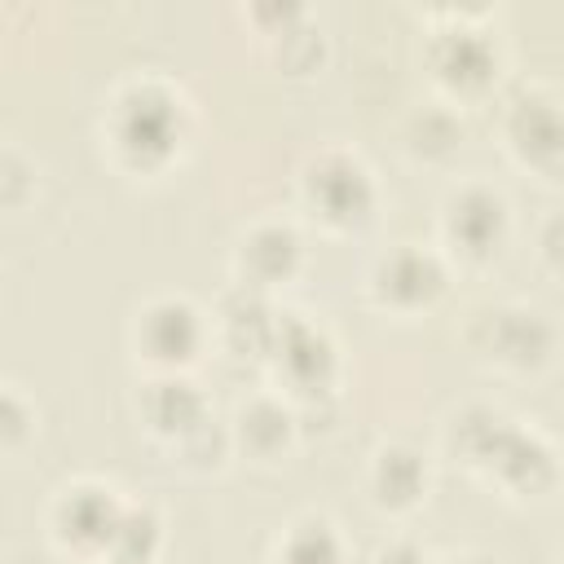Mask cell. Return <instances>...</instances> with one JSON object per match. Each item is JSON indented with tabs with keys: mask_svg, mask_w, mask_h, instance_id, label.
Returning a JSON list of instances; mask_svg holds the SVG:
<instances>
[{
	"mask_svg": "<svg viewBox=\"0 0 564 564\" xmlns=\"http://www.w3.org/2000/svg\"><path fill=\"white\" fill-rule=\"evenodd\" d=\"M507 150L538 176H564V101L546 88H520L502 110Z\"/></svg>",
	"mask_w": 564,
	"mask_h": 564,
	"instance_id": "cell-11",
	"label": "cell"
},
{
	"mask_svg": "<svg viewBox=\"0 0 564 564\" xmlns=\"http://www.w3.org/2000/svg\"><path fill=\"white\" fill-rule=\"evenodd\" d=\"M229 432H234V449L260 458V463H273L291 449V441L300 436V414H295V401L282 397V392H256L247 397L234 419H229Z\"/></svg>",
	"mask_w": 564,
	"mask_h": 564,
	"instance_id": "cell-16",
	"label": "cell"
},
{
	"mask_svg": "<svg viewBox=\"0 0 564 564\" xmlns=\"http://www.w3.org/2000/svg\"><path fill=\"white\" fill-rule=\"evenodd\" d=\"M538 260L551 273H564V207L542 216V225H538Z\"/></svg>",
	"mask_w": 564,
	"mask_h": 564,
	"instance_id": "cell-23",
	"label": "cell"
},
{
	"mask_svg": "<svg viewBox=\"0 0 564 564\" xmlns=\"http://www.w3.org/2000/svg\"><path fill=\"white\" fill-rule=\"evenodd\" d=\"M123 498L115 485L106 480H70L66 489H57L53 507H48V533L66 555L79 560H106V546L119 529L123 516Z\"/></svg>",
	"mask_w": 564,
	"mask_h": 564,
	"instance_id": "cell-9",
	"label": "cell"
},
{
	"mask_svg": "<svg viewBox=\"0 0 564 564\" xmlns=\"http://www.w3.org/2000/svg\"><path fill=\"white\" fill-rule=\"evenodd\" d=\"M31 423H35V405L9 383L4 397H0V441H4V449H13L31 432Z\"/></svg>",
	"mask_w": 564,
	"mask_h": 564,
	"instance_id": "cell-22",
	"label": "cell"
},
{
	"mask_svg": "<svg viewBox=\"0 0 564 564\" xmlns=\"http://www.w3.org/2000/svg\"><path fill=\"white\" fill-rule=\"evenodd\" d=\"M269 366L278 375V392L291 397L295 405L335 397V379H339L335 339L317 322H308L300 313H282L278 335H273Z\"/></svg>",
	"mask_w": 564,
	"mask_h": 564,
	"instance_id": "cell-7",
	"label": "cell"
},
{
	"mask_svg": "<svg viewBox=\"0 0 564 564\" xmlns=\"http://www.w3.org/2000/svg\"><path fill=\"white\" fill-rule=\"evenodd\" d=\"M427 485H432V467L427 458L405 445V441H388L370 454V467H366V489H370V502L388 516H405L414 511L423 498H427Z\"/></svg>",
	"mask_w": 564,
	"mask_h": 564,
	"instance_id": "cell-15",
	"label": "cell"
},
{
	"mask_svg": "<svg viewBox=\"0 0 564 564\" xmlns=\"http://www.w3.org/2000/svg\"><path fill=\"white\" fill-rule=\"evenodd\" d=\"M445 291H449V260H445V251L419 247V242L388 247L383 256H375V264L366 273L370 304L379 313H392V317L432 313Z\"/></svg>",
	"mask_w": 564,
	"mask_h": 564,
	"instance_id": "cell-5",
	"label": "cell"
},
{
	"mask_svg": "<svg viewBox=\"0 0 564 564\" xmlns=\"http://www.w3.org/2000/svg\"><path fill=\"white\" fill-rule=\"evenodd\" d=\"M269 53H273V62H278L286 75H308V70L322 66V57H326V40H322V31H317L308 18H300L295 26L269 35Z\"/></svg>",
	"mask_w": 564,
	"mask_h": 564,
	"instance_id": "cell-20",
	"label": "cell"
},
{
	"mask_svg": "<svg viewBox=\"0 0 564 564\" xmlns=\"http://www.w3.org/2000/svg\"><path fill=\"white\" fill-rule=\"evenodd\" d=\"M445 445L511 498H538L560 480L551 441L494 405H463L445 427Z\"/></svg>",
	"mask_w": 564,
	"mask_h": 564,
	"instance_id": "cell-1",
	"label": "cell"
},
{
	"mask_svg": "<svg viewBox=\"0 0 564 564\" xmlns=\"http://www.w3.org/2000/svg\"><path fill=\"white\" fill-rule=\"evenodd\" d=\"M441 564H494V560H480V555H449V560H441Z\"/></svg>",
	"mask_w": 564,
	"mask_h": 564,
	"instance_id": "cell-25",
	"label": "cell"
},
{
	"mask_svg": "<svg viewBox=\"0 0 564 564\" xmlns=\"http://www.w3.org/2000/svg\"><path fill=\"white\" fill-rule=\"evenodd\" d=\"M467 348L511 375H533L555 361L560 330L542 308L529 304H489L467 326Z\"/></svg>",
	"mask_w": 564,
	"mask_h": 564,
	"instance_id": "cell-4",
	"label": "cell"
},
{
	"mask_svg": "<svg viewBox=\"0 0 564 564\" xmlns=\"http://www.w3.org/2000/svg\"><path fill=\"white\" fill-rule=\"evenodd\" d=\"M401 141L414 159L423 163H445L449 154H458L463 145V119L445 106V101H427V106H414L401 123Z\"/></svg>",
	"mask_w": 564,
	"mask_h": 564,
	"instance_id": "cell-17",
	"label": "cell"
},
{
	"mask_svg": "<svg viewBox=\"0 0 564 564\" xmlns=\"http://www.w3.org/2000/svg\"><path fill=\"white\" fill-rule=\"evenodd\" d=\"M137 410H141L145 432L159 436L167 449L212 419V405H207L203 388L189 375H154V379H145L141 397H137Z\"/></svg>",
	"mask_w": 564,
	"mask_h": 564,
	"instance_id": "cell-14",
	"label": "cell"
},
{
	"mask_svg": "<svg viewBox=\"0 0 564 564\" xmlns=\"http://www.w3.org/2000/svg\"><path fill=\"white\" fill-rule=\"evenodd\" d=\"M163 551V516L150 502H128L106 546V564H154Z\"/></svg>",
	"mask_w": 564,
	"mask_h": 564,
	"instance_id": "cell-19",
	"label": "cell"
},
{
	"mask_svg": "<svg viewBox=\"0 0 564 564\" xmlns=\"http://www.w3.org/2000/svg\"><path fill=\"white\" fill-rule=\"evenodd\" d=\"M273 564H344V538L326 516H300L278 533Z\"/></svg>",
	"mask_w": 564,
	"mask_h": 564,
	"instance_id": "cell-18",
	"label": "cell"
},
{
	"mask_svg": "<svg viewBox=\"0 0 564 564\" xmlns=\"http://www.w3.org/2000/svg\"><path fill=\"white\" fill-rule=\"evenodd\" d=\"M229 449H234V432H229V423H220L212 414L203 427H194L185 441L172 445V458L181 467H189V471H216L229 458Z\"/></svg>",
	"mask_w": 564,
	"mask_h": 564,
	"instance_id": "cell-21",
	"label": "cell"
},
{
	"mask_svg": "<svg viewBox=\"0 0 564 564\" xmlns=\"http://www.w3.org/2000/svg\"><path fill=\"white\" fill-rule=\"evenodd\" d=\"M212 339V322L185 295H154L132 322V348L154 375H185Z\"/></svg>",
	"mask_w": 564,
	"mask_h": 564,
	"instance_id": "cell-6",
	"label": "cell"
},
{
	"mask_svg": "<svg viewBox=\"0 0 564 564\" xmlns=\"http://www.w3.org/2000/svg\"><path fill=\"white\" fill-rule=\"evenodd\" d=\"M427 70L445 93L476 97L498 79V44L485 26H476L463 13H445V26L427 40Z\"/></svg>",
	"mask_w": 564,
	"mask_h": 564,
	"instance_id": "cell-10",
	"label": "cell"
},
{
	"mask_svg": "<svg viewBox=\"0 0 564 564\" xmlns=\"http://www.w3.org/2000/svg\"><path fill=\"white\" fill-rule=\"evenodd\" d=\"M370 564H432L410 538H392V542H383L379 551H375V560Z\"/></svg>",
	"mask_w": 564,
	"mask_h": 564,
	"instance_id": "cell-24",
	"label": "cell"
},
{
	"mask_svg": "<svg viewBox=\"0 0 564 564\" xmlns=\"http://www.w3.org/2000/svg\"><path fill=\"white\" fill-rule=\"evenodd\" d=\"M101 137L119 167L150 176V172L167 167L185 141V101L172 84H163L154 75L128 79L115 88V97L106 106Z\"/></svg>",
	"mask_w": 564,
	"mask_h": 564,
	"instance_id": "cell-2",
	"label": "cell"
},
{
	"mask_svg": "<svg viewBox=\"0 0 564 564\" xmlns=\"http://www.w3.org/2000/svg\"><path fill=\"white\" fill-rule=\"evenodd\" d=\"M304 264V238L295 234V225L286 220H256L238 247H234V273L242 286H256V291H273V286H286Z\"/></svg>",
	"mask_w": 564,
	"mask_h": 564,
	"instance_id": "cell-12",
	"label": "cell"
},
{
	"mask_svg": "<svg viewBox=\"0 0 564 564\" xmlns=\"http://www.w3.org/2000/svg\"><path fill=\"white\" fill-rule=\"evenodd\" d=\"M300 203L326 234H361L375 220L379 185L361 154L326 145L300 167Z\"/></svg>",
	"mask_w": 564,
	"mask_h": 564,
	"instance_id": "cell-3",
	"label": "cell"
},
{
	"mask_svg": "<svg viewBox=\"0 0 564 564\" xmlns=\"http://www.w3.org/2000/svg\"><path fill=\"white\" fill-rule=\"evenodd\" d=\"M282 313L273 308V300L256 286L234 282L212 317V335L234 352V357H251V361H269L273 352V335H278Z\"/></svg>",
	"mask_w": 564,
	"mask_h": 564,
	"instance_id": "cell-13",
	"label": "cell"
},
{
	"mask_svg": "<svg viewBox=\"0 0 564 564\" xmlns=\"http://www.w3.org/2000/svg\"><path fill=\"white\" fill-rule=\"evenodd\" d=\"M511 234L507 198L485 181H463L441 203V242L463 264H489Z\"/></svg>",
	"mask_w": 564,
	"mask_h": 564,
	"instance_id": "cell-8",
	"label": "cell"
}]
</instances>
